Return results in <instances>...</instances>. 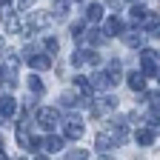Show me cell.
Here are the masks:
<instances>
[{
	"label": "cell",
	"instance_id": "cell-1",
	"mask_svg": "<svg viewBox=\"0 0 160 160\" xmlns=\"http://www.w3.org/2000/svg\"><path fill=\"white\" fill-rule=\"evenodd\" d=\"M37 123H40V129L52 132V129L60 123V114H57V109H52V106H43V109L37 112Z\"/></svg>",
	"mask_w": 160,
	"mask_h": 160
},
{
	"label": "cell",
	"instance_id": "cell-2",
	"mask_svg": "<svg viewBox=\"0 0 160 160\" xmlns=\"http://www.w3.org/2000/svg\"><path fill=\"white\" fill-rule=\"evenodd\" d=\"M26 63L37 72H46V69H52V57L49 54H26Z\"/></svg>",
	"mask_w": 160,
	"mask_h": 160
},
{
	"label": "cell",
	"instance_id": "cell-3",
	"mask_svg": "<svg viewBox=\"0 0 160 160\" xmlns=\"http://www.w3.org/2000/svg\"><path fill=\"white\" fill-rule=\"evenodd\" d=\"M157 54L154 52H143V54H140V69H143V74H157V60H154Z\"/></svg>",
	"mask_w": 160,
	"mask_h": 160
},
{
	"label": "cell",
	"instance_id": "cell-4",
	"mask_svg": "<svg viewBox=\"0 0 160 160\" xmlns=\"http://www.w3.org/2000/svg\"><path fill=\"white\" fill-rule=\"evenodd\" d=\"M63 134H66L69 140H77V137H83V123H80L77 117H69V120H66V129H63Z\"/></svg>",
	"mask_w": 160,
	"mask_h": 160
},
{
	"label": "cell",
	"instance_id": "cell-5",
	"mask_svg": "<svg viewBox=\"0 0 160 160\" xmlns=\"http://www.w3.org/2000/svg\"><path fill=\"white\" fill-rule=\"evenodd\" d=\"M0 20H3V26H6L9 32H20V20H17V14H14L12 9H3V14H0Z\"/></svg>",
	"mask_w": 160,
	"mask_h": 160
},
{
	"label": "cell",
	"instance_id": "cell-6",
	"mask_svg": "<svg viewBox=\"0 0 160 160\" xmlns=\"http://www.w3.org/2000/svg\"><path fill=\"white\" fill-rule=\"evenodd\" d=\"M0 112H3V117H12L17 112V100L12 94H3V97H0Z\"/></svg>",
	"mask_w": 160,
	"mask_h": 160
},
{
	"label": "cell",
	"instance_id": "cell-7",
	"mask_svg": "<svg viewBox=\"0 0 160 160\" xmlns=\"http://www.w3.org/2000/svg\"><path fill=\"white\" fill-rule=\"evenodd\" d=\"M129 89L146 92V77H143V72H132V74H129Z\"/></svg>",
	"mask_w": 160,
	"mask_h": 160
},
{
	"label": "cell",
	"instance_id": "cell-8",
	"mask_svg": "<svg viewBox=\"0 0 160 160\" xmlns=\"http://www.w3.org/2000/svg\"><path fill=\"white\" fill-rule=\"evenodd\" d=\"M140 26H143V32H157V29H160V17H157V12H149V14L143 17V23H140Z\"/></svg>",
	"mask_w": 160,
	"mask_h": 160
},
{
	"label": "cell",
	"instance_id": "cell-9",
	"mask_svg": "<svg viewBox=\"0 0 160 160\" xmlns=\"http://www.w3.org/2000/svg\"><path fill=\"white\" fill-rule=\"evenodd\" d=\"M143 40H146V32H132V34H126V46L129 49H140Z\"/></svg>",
	"mask_w": 160,
	"mask_h": 160
},
{
	"label": "cell",
	"instance_id": "cell-10",
	"mask_svg": "<svg viewBox=\"0 0 160 160\" xmlns=\"http://www.w3.org/2000/svg\"><path fill=\"white\" fill-rule=\"evenodd\" d=\"M106 34H123V20L120 17H109L106 20Z\"/></svg>",
	"mask_w": 160,
	"mask_h": 160
},
{
	"label": "cell",
	"instance_id": "cell-11",
	"mask_svg": "<svg viewBox=\"0 0 160 160\" xmlns=\"http://www.w3.org/2000/svg\"><path fill=\"white\" fill-rule=\"evenodd\" d=\"M43 152H49V154H54V152H60V149H63V137H46L43 140Z\"/></svg>",
	"mask_w": 160,
	"mask_h": 160
},
{
	"label": "cell",
	"instance_id": "cell-12",
	"mask_svg": "<svg viewBox=\"0 0 160 160\" xmlns=\"http://www.w3.org/2000/svg\"><path fill=\"white\" fill-rule=\"evenodd\" d=\"M29 92H32V94H43V92H46L43 80H40L37 74H32V77H29Z\"/></svg>",
	"mask_w": 160,
	"mask_h": 160
},
{
	"label": "cell",
	"instance_id": "cell-13",
	"mask_svg": "<svg viewBox=\"0 0 160 160\" xmlns=\"http://www.w3.org/2000/svg\"><path fill=\"white\" fill-rule=\"evenodd\" d=\"M86 17L92 20V23H97V20L103 17V6H100V3H92V6L86 9Z\"/></svg>",
	"mask_w": 160,
	"mask_h": 160
},
{
	"label": "cell",
	"instance_id": "cell-14",
	"mask_svg": "<svg viewBox=\"0 0 160 160\" xmlns=\"http://www.w3.org/2000/svg\"><path fill=\"white\" fill-rule=\"evenodd\" d=\"M17 143L23 146V149L32 146V137H29V129H26V126H17Z\"/></svg>",
	"mask_w": 160,
	"mask_h": 160
},
{
	"label": "cell",
	"instance_id": "cell-15",
	"mask_svg": "<svg viewBox=\"0 0 160 160\" xmlns=\"http://www.w3.org/2000/svg\"><path fill=\"white\" fill-rule=\"evenodd\" d=\"M134 137H137V143H140V146H149L152 140H154V132H152V129H140Z\"/></svg>",
	"mask_w": 160,
	"mask_h": 160
},
{
	"label": "cell",
	"instance_id": "cell-16",
	"mask_svg": "<svg viewBox=\"0 0 160 160\" xmlns=\"http://www.w3.org/2000/svg\"><path fill=\"white\" fill-rule=\"evenodd\" d=\"M86 40H89L92 46H97V43H103V32H100V29H92V32L86 34Z\"/></svg>",
	"mask_w": 160,
	"mask_h": 160
},
{
	"label": "cell",
	"instance_id": "cell-17",
	"mask_svg": "<svg viewBox=\"0 0 160 160\" xmlns=\"http://www.w3.org/2000/svg\"><path fill=\"white\" fill-rule=\"evenodd\" d=\"M72 40H74V43L83 40V23H74V26H72Z\"/></svg>",
	"mask_w": 160,
	"mask_h": 160
},
{
	"label": "cell",
	"instance_id": "cell-18",
	"mask_svg": "<svg viewBox=\"0 0 160 160\" xmlns=\"http://www.w3.org/2000/svg\"><path fill=\"white\" fill-rule=\"evenodd\" d=\"M60 100H63V106H66V109H72V106L77 103V94H74V92H66V94L60 97Z\"/></svg>",
	"mask_w": 160,
	"mask_h": 160
},
{
	"label": "cell",
	"instance_id": "cell-19",
	"mask_svg": "<svg viewBox=\"0 0 160 160\" xmlns=\"http://www.w3.org/2000/svg\"><path fill=\"white\" fill-rule=\"evenodd\" d=\"M69 160H89V152L86 149H74V152H69Z\"/></svg>",
	"mask_w": 160,
	"mask_h": 160
},
{
	"label": "cell",
	"instance_id": "cell-20",
	"mask_svg": "<svg viewBox=\"0 0 160 160\" xmlns=\"http://www.w3.org/2000/svg\"><path fill=\"white\" fill-rule=\"evenodd\" d=\"M83 63H86V52H74L72 54V66L77 69V66H83Z\"/></svg>",
	"mask_w": 160,
	"mask_h": 160
},
{
	"label": "cell",
	"instance_id": "cell-21",
	"mask_svg": "<svg viewBox=\"0 0 160 160\" xmlns=\"http://www.w3.org/2000/svg\"><path fill=\"white\" fill-rule=\"evenodd\" d=\"M43 43H46V52H49V54L60 49V43H57V37H46V40H43Z\"/></svg>",
	"mask_w": 160,
	"mask_h": 160
},
{
	"label": "cell",
	"instance_id": "cell-22",
	"mask_svg": "<svg viewBox=\"0 0 160 160\" xmlns=\"http://www.w3.org/2000/svg\"><path fill=\"white\" fill-rule=\"evenodd\" d=\"M32 3H34V0H20V9H29Z\"/></svg>",
	"mask_w": 160,
	"mask_h": 160
},
{
	"label": "cell",
	"instance_id": "cell-23",
	"mask_svg": "<svg viewBox=\"0 0 160 160\" xmlns=\"http://www.w3.org/2000/svg\"><path fill=\"white\" fill-rule=\"evenodd\" d=\"M32 160H46V154H37V157H32Z\"/></svg>",
	"mask_w": 160,
	"mask_h": 160
},
{
	"label": "cell",
	"instance_id": "cell-24",
	"mask_svg": "<svg viewBox=\"0 0 160 160\" xmlns=\"http://www.w3.org/2000/svg\"><path fill=\"white\" fill-rule=\"evenodd\" d=\"M0 6H9V0H0Z\"/></svg>",
	"mask_w": 160,
	"mask_h": 160
},
{
	"label": "cell",
	"instance_id": "cell-25",
	"mask_svg": "<svg viewBox=\"0 0 160 160\" xmlns=\"http://www.w3.org/2000/svg\"><path fill=\"white\" fill-rule=\"evenodd\" d=\"M0 160H6V154H3V152H0Z\"/></svg>",
	"mask_w": 160,
	"mask_h": 160
},
{
	"label": "cell",
	"instance_id": "cell-26",
	"mask_svg": "<svg viewBox=\"0 0 160 160\" xmlns=\"http://www.w3.org/2000/svg\"><path fill=\"white\" fill-rule=\"evenodd\" d=\"M100 160H112V157H106V154H103V157H100Z\"/></svg>",
	"mask_w": 160,
	"mask_h": 160
},
{
	"label": "cell",
	"instance_id": "cell-27",
	"mask_svg": "<svg viewBox=\"0 0 160 160\" xmlns=\"http://www.w3.org/2000/svg\"><path fill=\"white\" fill-rule=\"evenodd\" d=\"M0 49H3V40H0Z\"/></svg>",
	"mask_w": 160,
	"mask_h": 160
},
{
	"label": "cell",
	"instance_id": "cell-28",
	"mask_svg": "<svg viewBox=\"0 0 160 160\" xmlns=\"http://www.w3.org/2000/svg\"><path fill=\"white\" fill-rule=\"evenodd\" d=\"M129 3H137V0H129Z\"/></svg>",
	"mask_w": 160,
	"mask_h": 160
},
{
	"label": "cell",
	"instance_id": "cell-29",
	"mask_svg": "<svg viewBox=\"0 0 160 160\" xmlns=\"http://www.w3.org/2000/svg\"><path fill=\"white\" fill-rule=\"evenodd\" d=\"M0 146H3V140H0Z\"/></svg>",
	"mask_w": 160,
	"mask_h": 160
},
{
	"label": "cell",
	"instance_id": "cell-30",
	"mask_svg": "<svg viewBox=\"0 0 160 160\" xmlns=\"http://www.w3.org/2000/svg\"><path fill=\"white\" fill-rule=\"evenodd\" d=\"M0 77H3V72H0Z\"/></svg>",
	"mask_w": 160,
	"mask_h": 160
},
{
	"label": "cell",
	"instance_id": "cell-31",
	"mask_svg": "<svg viewBox=\"0 0 160 160\" xmlns=\"http://www.w3.org/2000/svg\"><path fill=\"white\" fill-rule=\"evenodd\" d=\"M20 160H23V157H20Z\"/></svg>",
	"mask_w": 160,
	"mask_h": 160
},
{
	"label": "cell",
	"instance_id": "cell-32",
	"mask_svg": "<svg viewBox=\"0 0 160 160\" xmlns=\"http://www.w3.org/2000/svg\"><path fill=\"white\" fill-rule=\"evenodd\" d=\"M77 3H80V0H77Z\"/></svg>",
	"mask_w": 160,
	"mask_h": 160
}]
</instances>
